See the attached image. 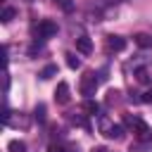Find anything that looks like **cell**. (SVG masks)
I'll use <instances>...</instances> for the list:
<instances>
[{
	"label": "cell",
	"instance_id": "obj_1",
	"mask_svg": "<svg viewBox=\"0 0 152 152\" xmlns=\"http://www.w3.org/2000/svg\"><path fill=\"white\" fill-rule=\"evenodd\" d=\"M126 124L133 128V135H135L140 142H150V140H152V128H150L140 116H126Z\"/></svg>",
	"mask_w": 152,
	"mask_h": 152
},
{
	"label": "cell",
	"instance_id": "obj_2",
	"mask_svg": "<svg viewBox=\"0 0 152 152\" xmlns=\"http://www.w3.org/2000/svg\"><path fill=\"white\" fill-rule=\"evenodd\" d=\"M100 133L107 135V138H112V140H121L124 138V128L119 124H112L107 116H100Z\"/></svg>",
	"mask_w": 152,
	"mask_h": 152
},
{
	"label": "cell",
	"instance_id": "obj_3",
	"mask_svg": "<svg viewBox=\"0 0 152 152\" xmlns=\"http://www.w3.org/2000/svg\"><path fill=\"white\" fill-rule=\"evenodd\" d=\"M95 90H97V78H95L93 71H86L83 78H81V93H83L86 97H93Z\"/></svg>",
	"mask_w": 152,
	"mask_h": 152
},
{
	"label": "cell",
	"instance_id": "obj_4",
	"mask_svg": "<svg viewBox=\"0 0 152 152\" xmlns=\"http://www.w3.org/2000/svg\"><path fill=\"white\" fill-rule=\"evenodd\" d=\"M55 33H57V24L50 21V19H43V21L36 26V36H38V38H50V36H55Z\"/></svg>",
	"mask_w": 152,
	"mask_h": 152
},
{
	"label": "cell",
	"instance_id": "obj_5",
	"mask_svg": "<svg viewBox=\"0 0 152 152\" xmlns=\"http://www.w3.org/2000/svg\"><path fill=\"white\" fill-rule=\"evenodd\" d=\"M55 100H57L59 104H66V102H69V83H66V81H59V83H57Z\"/></svg>",
	"mask_w": 152,
	"mask_h": 152
},
{
	"label": "cell",
	"instance_id": "obj_6",
	"mask_svg": "<svg viewBox=\"0 0 152 152\" xmlns=\"http://www.w3.org/2000/svg\"><path fill=\"white\" fill-rule=\"evenodd\" d=\"M107 48L112 52H121V50H126V38H121V36H107Z\"/></svg>",
	"mask_w": 152,
	"mask_h": 152
},
{
	"label": "cell",
	"instance_id": "obj_7",
	"mask_svg": "<svg viewBox=\"0 0 152 152\" xmlns=\"http://www.w3.org/2000/svg\"><path fill=\"white\" fill-rule=\"evenodd\" d=\"M76 50H78L81 55H90V50H93V43H90V38H88V36H81V38H76Z\"/></svg>",
	"mask_w": 152,
	"mask_h": 152
},
{
	"label": "cell",
	"instance_id": "obj_8",
	"mask_svg": "<svg viewBox=\"0 0 152 152\" xmlns=\"http://www.w3.org/2000/svg\"><path fill=\"white\" fill-rule=\"evenodd\" d=\"M83 112H86L88 116H97V114H100V104H97L95 100H90V97H88V100L83 102Z\"/></svg>",
	"mask_w": 152,
	"mask_h": 152
},
{
	"label": "cell",
	"instance_id": "obj_9",
	"mask_svg": "<svg viewBox=\"0 0 152 152\" xmlns=\"http://www.w3.org/2000/svg\"><path fill=\"white\" fill-rule=\"evenodd\" d=\"M14 17H17V10H14V7H5L2 14H0V21H2V24H10Z\"/></svg>",
	"mask_w": 152,
	"mask_h": 152
},
{
	"label": "cell",
	"instance_id": "obj_10",
	"mask_svg": "<svg viewBox=\"0 0 152 152\" xmlns=\"http://www.w3.org/2000/svg\"><path fill=\"white\" fill-rule=\"evenodd\" d=\"M55 74H57V64H48V66H45V69H43L38 76H40L43 81H48V78H52Z\"/></svg>",
	"mask_w": 152,
	"mask_h": 152
},
{
	"label": "cell",
	"instance_id": "obj_11",
	"mask_svg": "<svg viewBox=\"0 0 152 152\" xmlns=\"http://www.w3.org/2000/svg\"><path fill=\"white\" fill-rule=\"evenodd\" d=\"M135 45H140V48H150V45H152V38H150L147 33H138V36H135Z\"/></svg>",
	"mask_w": 152,
	"mask_h": 152
},
{
	"label": "cell",
	"instance_id": "obj_12",
	"mask_svg": "<svg viewBox=\"0 0 152 152\" xmlns=\"http://www.w3.org/2000/svg\"><path fill=\"white\" fill-rule=\"evenodd\" d=\"M7 150H10V152H26V145H24L21 140H10Z\"/></svg>",
	"mask_w": 152,
	"mask_h": 152
},
{
	"label": "cell",
	"instance_id": "obj_13",
	"mask_svg": "<svg viewBox=\"0 0 152 152\" xmlns=\"http://www.w3.org/2000/svg\"><path fill=\"white\" fill-rule=\"evenodd\" d=\"M66 64H69L71 69H78V66H81V59H78L74 52H69V55H66Z\"/></svg>",
	"mask_w": 152,
	"mask_h": 152
},
{
	"label": "cell",
	"instance_id": "obj_14",
	"mask_svg": "<svg viewBox=\"0 0 152 152\" xmlns=\"http://www.w3.org/2000/svg\"><path fill=\"white\" fill-rule=\"evenodd\" d=\"M135 78H138L140 83H147V81H150V76H147V69H142V66H140V69H135Z\"/></svg>",
	"mask_w": 152,
	"mask_h": 152
},
{
	"label": "cell",
	"instance_id": "obj_15",
	"mask_svg": "<svg viewBox=\"0 0 152 152\" xmlns=\"http://www.w3.org/2000/svg\"><path fill=\"white\" fill-rule=\"evenodd\" d=\"M33 116H36V121H40V124H43V121H45V104H38V107H36V112H33Z\"/></svg>",
	"mask_w": 152,
	"mask_h": 152
},
{
	"label": "cell",
	"instance_id": "obj_16",
	"mask_svg": "<svg viewBox=\"0 0 152 152\" xmlns=\"http://www.w3.org/2000/svg\"><path fill=\"white\" fill-rule=\"evenodd\" d=\"M71 121H74L76 126H81V128H88V121H86V116H71Z\"/></svg>",
	"mask_w": 152,
	"mask_h": 152
},
{
	"label": "cell",
	"instance_id": "obj_17",
	"mask_svg": "<svg viewBox=\"0 0 152 152\" xmlns=\"http://www.w3.org/2000/svg\"><path fill=\"white\" fill-rule=\"evenodd\" d=\"M140 102H147V104H150V102H152V88H150V90H145V93H142V97H140Z\"/></svg>",
	"mask_w": 152,
	"mask_h": 152
},
{
	"label": "cell",
	"instance_id": "obj_18",
	"mask_svg": "<svg viewBox=\"0 0 152 152\" xmlns=\"http://www.w3.org/2000/svg\"><path fill=\"white\" fill-rule=\"evenodd\" d=\"M48 152H66V150H64L62 145H50V147H48Z\"/></svg>",
	"mask_w": 152,
	"mask_h": 152
},
{
	"label": "cell",
	"instance_id": "obj_19",
	"mask_svg": "<svg viewBox=\"0 0 152 152\" xmlns=\"http://www.w3.org/2000/svg\"><path fill=\"white\" fill-rule=\"evenodd\" d=\"M93 152H107V150H104V147H95Z\"/></svg>",
	"mask_w": 152,
	"mask_h": 152
},
{
	"label": "cell",
	"instance_id": "obj_20",
	"mask_svg": "<svg viewBox=\"0 0 152 152\" xmlns=\"http://www.w3.org/2000/svg\"><path fill=\"white\" fill-rule=\"evenodd\" d=\"M57 2H62V0H57Z\"/></svg>",
	"mask_w": 152,
	"mask_h": 152
}]
</instances>
